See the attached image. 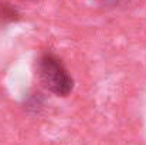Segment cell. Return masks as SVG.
<instances>
[{"label": "cell", "instance_id": "277c9868", "mask_svg": "<svg viewBox=\"0 0 146 145\" xmlns=\"http://www.w3.org/2000/svg\"><path fill=\"white\" fill-rule=\"evenodd\" d=\"M23 1H37V0H23Z\"/></svg>", "mask_w": 146, "mask_h": 145}, {"label": "cell", "instance_id": "7a4b0ae2", "mask_svg": "<svg viewBox=\"0 0 146 145\" xmlns=\"http://www.w3.org/2000/svg\"><path fill=\"white\" fill-rule=\"evenodd\" d=\"M44 104H46L44 94L37 90H33L31 93H29L24 97V101H23L24 110L30 114H40L41 110L44 108Z\"/></svg>", "mask_w": 146, "mask_h": 145}, {"label": "cell", "instance_id": "3957f363", "mask_svg": "<svg viewBox=\"0 0 146 145\" xmlns=\"http://www.w3.org/2000/svg\"><path fill=\"white\" fill-rule=\"evenodd\" d=\"M20 19V14L17 11V9L7 0H0V23L7 24V23H13L17 21Z\"/></svg>", "mask_w": 146, "mask_h": 145}, {"label": "cell", "instance_id": "6da1fadb", "mask_svg": "<svg viewBox=\"0 0 146 145\" xmlns=\"http://www.w3.org/2000/svg\"><path fill=\"white\" fill-rule=\"evenodd\" d=\"M36 73L44 90L55 97L65 98L74 90V78L62 60L52 51H43L36 60Z\"/></svg>", "mask_w": 146, "mask_h": 145}]
</instances>
